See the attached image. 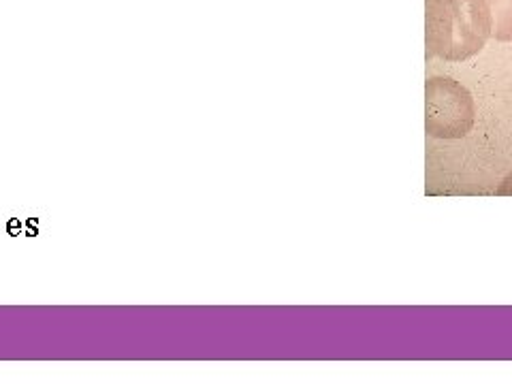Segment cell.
<instances>
[{
	"label": "cell",
	"mask_w": 512,
	"mask_h": 384,
	"mask_svg": "<svg viewBox=\"0 0 512 384\" xmlns=\"http://www.w3.org/2000/svg\"><path fill=\"white\" fill-rule=\"evenodd\" d=\"M491 11L485 0H427V54L463 62L491 39Z\"/></svg>",
	"instance_id": "1"
},
{
	"label": "cell",
	"mask_w": 512,
	"mask_h": 384,
	"mask_svg": "<svg viewBox=\"0 0 512 384\" xmlns=\"http://www.w3.org/2000/svg\"><path fill=\"white\" fill-rule=\"evenodd\" d=\"M476 105L466 86L451 77L425 84V131L434 139H463L474 126Z\"/></svg>",
	"instance_id": "2"
},
{
	"label": "cell",
	"mask_w": 512,
	"mask_h": 384,
	"mask_svg": "<svg viewBox=\"0 0 512 384\" xmlns=\"http://www.w3.org/2000/svg\"><path fill=\"white\" fill-rule=\"evenodd\" d=\"M491 11V37L495 41H512V0H485Z\"/></svg>",
	"instance_id": "3"
},
{
	"label": "cell",
	"mask_w": 512,
	"mask_h": 384,
	"mask_svg": "<svg viewBox=\"0 0 512 384\" xmlns=\"http://www.w3.org/2000/svg\"><path fill=\"white\" fill-rule=\"evenodd\" d=\"M495 192H498L500 197H512V171L506 175V178L502 180V184L498 186V190H495Z\"/></svg>",
	"instance_id": "4"
}]
</instances>
